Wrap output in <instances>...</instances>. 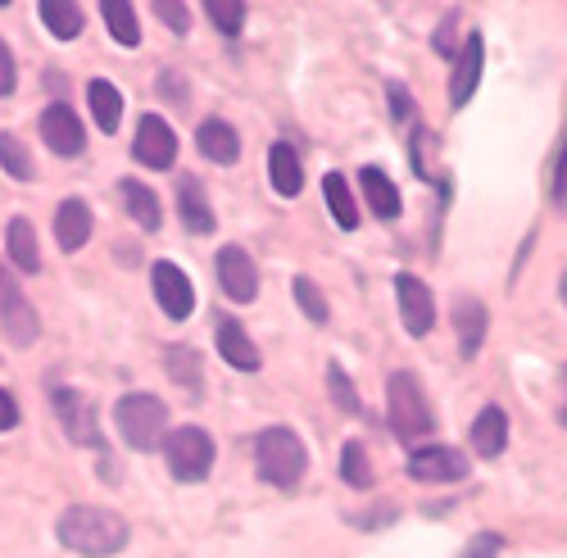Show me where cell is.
<instances>
[{
	"label": "cell",
	"mask_w": 567,
	"mask_h": 558,
	"mask_svg": "<svg viewBox=\"0 0 567 558\" xmlns=\"http://www.w3.org/2000/svg\"><path fill=\"white\" fill-rule=\"evenodd\" d=\"M60 545L82 554V558H110L127 545V523L110 508H96V504H73L60 514V527H55Z\"/></svg>",
	"instance_id": "obj_1"
},
{
	"label": "cell",
	"mask_w": 567,
	"mask_h": 558,
	"mask_svg": "<svg viewBox=\"0 0 567 558\" xmlns=\"http://www.w3.org/2000/svg\"><path fill=\"white\" fill-rule=\"evenodd\" d=\"M309 468V454H305V441L291 432V427H268L259 432L255 441V473L277 486V490H296L300 477Z\"/></svg>",
	"instance_id": "obj_2"
},
{
	"label": "cell",
	"mask_w": 567,
	"mask_h": 558,
	"mask_svg": "<svg viewBox=\"0 0 567 558\" xmlns=\"http://www.w3.org/2000/svg\"><path fill=\"white\" fill-rule=\"evenodd\" d=\"M386 404H391V432L400 441H422V436L436 432V413H432L427 391H422V382H417V372H409V368L391 372Z\"/></svg>",
	"instance_id": "obj_3"
},
{
	"label": "cell",
	"mask_w": 567,
	"mask_h": 558,
	"mask_svg": "<svg viewBox=\"0 0 567 558\" xmlns=\"http://www.w3.org/2000/svg\"><path fill=\"white\" fill-rule=\"evenodd\" d=\"M114 427H118V436H123L132 450L151 454V450L164 445V436H168V409H164L159 395L132 391V395H123V400L114 404Z\"/></svg>",
	"instance_id": "obj_4"
},
{
	"label": "cell",
	"mask_w": 567,
	"mask_h": 558,
	"mask_svg": "<svg viewBox=\"0 0 567 558\" xmlns=\"http://www.w3.org/2000/svg\"><path fill=\"white\" fill-rule=\"evenodd\" d=\"M164 463H168V473L177 482H186V486L205 482L209 468H214V441H209V432H200V427L168 432L164 436Z\"/></svg>",
	"instance_id": "obj_5"
},
{
	"label": "cell",
	"mask_w": 567,
	"mask_h": 558,
	"mask_svg": "<svg viewBox=\"0 0 567 558\" xmlns=\"http://www.w3.org/2000/svg\"><path fill=\"white\" fill-rule=\"evenodd\" d=\"M0 328H6V337L14 345H32L41 322H37V309L28 304V296L19 291L14 272H6V264H0Z\"/></svg>",
	"instance_id": "obj_6"
},
{
	"label": "cell",
	"mask_w": 567,
	"mask_h": 558,
	"mask_svg": "<svg viewBox=\"0 0 567 558\" xmlns=\"http://www.w3.org/2000/svg\"><path fill=\"white\" fill-rule=\"evenodd\" d=\"M214 272H218V287L227 300L236 304H250L259 296V272H255V259L241 250V246H223L218 259H214Z\"/></svg>",
	"instance_id": "obj_7"
},
{
	"label": "cell",
	"mask_w": 567,
	"mask_h": 558,
	"mask_svg": "<svg viewBox=\"0 0 567 558\" xmlns=\"http://www.w3.org/2000/svg\"><path fill=\"white\" fill-rule=\"evenodd\" d=\"M151 287H155L159 309H164L173 322H182V318L196 313V287H192V277H186L177 264L159 259V264L151 268Z\"/></svg>",
	"instance_id": "obj_8"
},
{
	"label": "cell",
	"mask_w": 567,
	"mask_h": 558,
	"mask_svg": "<svg viewBox=\"0 0 567 558\" xmlns=\"http://www.w3.org/2000/svg\"><path fill=\"white\" fill-rule=\"evenodd\" d=\"M467 454H458L454 445H417L409 454V477L413 482H463L467 477Z\"/></svg>",
	"instance_id": "obj_9"
},
{
	"label": "cell",
	"mask_w": 567,
	"mask_h": 558,
	"mask_svg": "<svg viewBox=\"0 0 567 558\" xmlns=\"http://www.w3.org/2000/svg\"><path fill=\"white\" fill-rule=\"evenodd\" d=\"M395 300H400V318H404L409 337H427L436 328V300H432V291H427L422 277L400 272L395 277Z\"/></svg>",
	"instance_id": "obj_10"
},
{
	"label": "cell",
	"mask_w": 567,
	"mask_h": 558,
	"mask_svg": "<svg viewBox=\"0 0 567 558\" xmlns=\"http://www.w3.org/2000/svg\"><path fill=\"white\" fill-rule=\"evenodd\" d=\"M37 127H41V142L51 146L55 155H82V151H86V127H82V118L73 114V105H64V101L45 105Z\"/></svg>",
	"instance_id": "obj_11"
},
{
	"label": "cell",
	"mask_w": 567,
	"mask_h": 558,
	"mask_svg": "<svg viewBox=\"0 0 567 558\" xmlns=\"http://www.w3.org/2000/svg\"><path fill=\"white\" fill-rule=\"evenodd\" d=\"M132 155L146 164V168H173V159H177V132L168 127V118H159V114H146L136 123V142H132Z\"/></svg>",
	"instance_id": "obj_12"
},
{
	"label": "cell",
	"mask_w": 567,
	"mask_h": 558,
	"mask_svg": "<svg viewBox=\"0 0 567 558\" xmlns=\"http://www.w3.org/2000/svg\"><path fill=\"white\" fill-rule=\"evenodd\" d=\"M482 64H486V41H482V32H467L458 55H454V73H450V105L454 110H463L472 101V91L482 82Z\"/></svg>",
	"instance_id": "obj_13"
},
{
	"label": "cell",
	"mask_w": 567,
	"mask_h": 558,
	"mask_svg": "<svg viewBox=\"0 0 567 558\" xmlns=\"http://www.w3.org/2000/svg\"><path fill=\"white\" fill-rule=\"evenodd\" d=\"M55 413H60V427L73 445H101V423L96 413H91V400L82 391H69L60 386L55 391Z\"/></svg>",
	"instance_id": "obj_14"
},
{
	"label": "cell",
	"mask_w": 567,
	"mask_h": 558,
	"mask_svg": "<svg viewBox=\"0 0 567 558\" xmlns=\"http://www.w3.org/2000/svg\"><path fill=\"white\" fill-rule=\"evenodd\" d=\"M177 214H182V227H186V231H196V237H209V231H214L209 196H205L200 177H192V173H182V177H177Z\"/></svg>",
	"instance_id": "obj_15"
},
{
	"label": "cell",
	"mask_w": 567,
	"mask_h": 558,
	"mask_svg": "<svg viewBox=\"0 0 567 558\" xmlns=\"http://www.w3.org/2000/svg\"><path fill=\"white\" fill-rule=\"evenodd\" d=\"M214 341H218V354L231 363V368H241V372H255L264 359L255 350V341L246 337V328L236 318H218L214 322Z\"/></svg>",
	"instance_id": "obj_16"
},
{
	"label": "cell",
	"mask_w": 567,
	"mask_h": 558,
	"mask_svg": "<svg viewBox=\"0 0 567 558\" xmlns=\"http://www.w3.org/2000/svg\"><path fill=\"white\" fill-rule=\"evenodd\" d=\"M472 450H477L482 458H499L504 445H508V413L499 404H486L477 417H472Z\"/></svg>",
	"instance_id": "obj_17"
},
{
	"label": "cell",
	"mask_w": 567,
	"mask_h": 558,
	"mask_svg": "<svg viewBox=\"0 0 567 558\" xmlns=\"http://www.w3.org/2000/svg\"><path fill=\"white\" fill-rule=\"evenodd\" d=\"M454 328H458V354L472 359L486 341V304L477 296H458L454 300Z\"/></svg>",
	"instance_id": "obj_18"
},
{
	"label": "cell",
	"mask_w": 567,
	"mask_h": 558,
	"mask_svg": "<svg viewBox=\"0 0 567 558\" xmlns=\"http://www.w3.org/2000/svg\"><path fill=\"white\" fill-rule=\"evenodd\" d=\"M55 241H60V250H69V255L91 241V209H86V200L69 196V200L55 209Z\"/></svg>",
	"instance_id": "obj_19"
},
{
	"label": "cell",
	"mask_w": 567,
	"mask_h": 558,
	"mask_svg": "<svg viewBox=\"0 0 567 558\" xmlns=\"http://www.w3.org/2000/svg\"><path fill=\"white\" fill-rule=\"evenodd\" d=\"M268 177H272V192L277 196H300V186H305V164H300V155H296V146L291 142H277L272 151H268Z\"/></svg>",
	"instance_id": "obj_20"
},
{
	"label": "cell",
	"mask_w": 567,
	"mask_h": 558,
	"mask_svg": "<svg viewBox=\"0 0 567 558\" xmlns=\"http://www.w3.org/2000/svg\"><path fill=\"white\" fill-rule=\"evenodd\" d=\"M196 146L214 164H236V155H241V136H236V127L223 123V118H205L196 127Z\"/></svg>",
	"instance_id": "obj_21"
},
{
	"label": "cell",
	"mask_w": 567,
	"mask_h": 558,
	"mask_svg": "<svg viewBox=\"0 0 567 558\" xmlns=\"http://www.w3.org/2000/svg\"><path fill=\"white\" fill-rule=\"evenodd\" d=\"M118 196H123V205H127V214H132V223H136V227L159 231V223H164V209H159V196L151 192L146 182L123 177V182H118Z\"/></svg>",
	"instance_id": "obj_22"
},
{
	"label": "cell",
	"mask_w": 567,
	"mask_h": 558,
	"mask_svg": "<svg viewBox=\"0 0 567 558\" xmlns=\"http://www.w3.org/2000/svg\"><path fill=\"white\" fill-rule=\"evenodd\" d=\"M359 182H363V200H368V209L377 214V218H400V186L377 168V164H368L363 173H359Z\"/></svg>",
	"instance_id": "obj_23"
},
{
	"label": "cell",
	"mask_w": 567,
	"mask_h": 558,
	"mask_svg": "<svg viewBox=\"0 0 567 558\" xmlns=\"http://www.w3.org/2000/svg\"><path fill=\"white\" fill-rule=\"evenodd\" d=\"M86 101H91V114H96V127H105L114 136L123 123V91L110 78H96L86 86Z\"/></svg>",
	"instance_id": "obj_24"
},
{
	"label": "cell",
	"mask_w": 567,
	"mask_h": 558,
	"mask_svg": "<svg viewBox=\"0 0 567 558\" xmlns=\"http://www.w3.org/2000/svg\"><path fill=\"white\" fill-rule=\"evenodd\" d=\"M6 250H10V259H14L23 272H41L37 231H32V223H28V218H10V227H6Z\"/></svg>",
	"instance_id": "obj_25"
},
{
	"label": "cell",
	"mask_w": 567,
	"mask_h": 558,
	"mask_svg": "<svg viewBox=\"0 0 567 558\" xmlns=\"http://www.w3.org/2000/svg\"><path fill=\"white\" fill-rule=\"evenodd\" d=\"M37 14L45 23V32L60 37V41H73L82 32V6H73V0H41Z\"/></svg>",
	"instance_id": "obj_26"
},
{
	"label": "cell",
	"mask_w": 567,
	"mask_h": 558,
	"mask_svg": "<svg viewBox=\"0 0 567 558\" xmlns=\"http://www.w3.org/2000/svg\"><path fill=\"white\" fill-rule=\"evenodd\" d=\"M322 200H327V209H332L337 227H346V231L359 227V205H354V196H350V186H346L341 173H327L322 177Z\"/></svg>",
	"instance_id": "obj_27"
},
{
	"label": "cell",
	"mask_w": 567,
	"mask_h": 558,
	"mask_svg": "<svg viewBox=\"0 0 567 558\" xmlns=\"http://www.w3.org/2000/svg\"><path fill=\"white\" fill-rule=\"evenodd\" d=\"M164 363H168V378H173L177 386H186L192 395H200V354H196L192 345H168Z\"/></svg>",
	"instance_id": "obj_28"
},
{
	"label": "cell",
	"mask_w": 567,
	"mask_h": 558,
	"mask_svg": "<svg viewBox=\"0 0 567 558\" xmlns=\"http://www.w3.org/2000/svg\"><path fill=\"white\" fill-rule=\"evenodd\" d=\"M101 14H105V28H110V37L118 45H136L141 41V23H136V10L127 6V0H105Z\"/></svg>",
	"instance_id": "obj_29"
},
{
	"label": "cell",
	"mask_w": 567,
	"mask_h": 558,
	"mask_svg": "<svg viewBox=\"0 0 567 558\" xmlns=\"http://www.w3.org/2000/svg\"><path fill=\"white\" fill-rule=\"evenodd\" d=\"M0 168H6L14 182H32V177H37L32 155H28V146L19 142L14 132H0Z\"/></svg>",
	"instance_id": "obj_30"
},
{
	"label": "cell",
	"mask_w": 567,
	"mask_h": 558,
	"mask_svg": "<svg viewBox=\"0 0 567 558\" xmlns=\"http://www.w3.org/2000/svg\"><path fill=\"white\" fill-rule=\"evenodd\" d=\"M341 477H346L354 490H368V486H372V463H368L363 441H346V450H341Z\"/></svg>",
	"instance_id": "obj_31"
},
{
	"label": "cell",
	"mask_w": 567,
	"mask_h": 558,
	"mask_svg": "<svg viewBox=\"0 0 567 558\" xmlns=\"http://www.w3.org/2000/svg\"><path fill=\"white\" fill-rule=\"evenodd\" d=\"M205 14L214 19V28H218L223 37H236V32L246 28V6H241V0H209Z\"/></svg>",
	"instance_id": "obj_32"
},
{
	"label": "cell",
	"mask_w": 567,
	"mask_h": 558,
	"mask_svg": "<svg viewBox=\"0 0 567 558\" xmlns=\"http://www.w3.org/2000/svg\"><path fill=\"white\" fill-rule=\"evenodd\" d=\"M327 386H332V400H337L346 413H363V400L354 395V386H350V378H346L341 363H327Z\"/></svg>",
	"instance_id": "obj_33"
},
{
	"label": "cell",
	"mask_w": 567,
	"mask_h": 558,
	"mask_svg": "<svg viewBox=\"0 0 567 558\" xmlns=\"http://www.w3.org/2000/svg\"><path fill=\"white\" fill-rule=\"evenodd\" d=\"M296 300H300V309H305L309 322H327V318H332V309H327V296L309 282V277H296Z\"/></svg>",
	"instance_id": "obj_34"
},
{
	"label": "cell",
	"mask_w": 567,
	"mask_h": 558,
	"mask_svg": "<svg viewBox=\"0 0 567 558\" xmlns=\"http://www.w3.org/2000/svg\"><path fill=\"white\" fill-rule=\"evenodd\" d=\"M409 159H413V173L422 177V182H432L436 173H432V132H413V142H409Z\"/></svg>",
	"instance_id": "obj_35"
},
{
	"label": "cell",
	"mask_w": 567,
	"mask_h": 558,
	"mask_svg": "<svg viewBox=\"0 0 567 558\" xmlns=\"http://www.w3.org/2000/svg\"><path fill=\"white\" fill-rule=\"evenodd\" d=\"M549 192H554V209L567 214V127H563V142L554 151V182H549Z\"/></svg>",
	"instance_id": "obj_36"
},
{
	"label": "cell",
	"mask_w": 567,
	"mask_h": 558,
	"mask_svg": "<svg viewBox=\"0 0 567 558\" xmlns=\"http://www.w3.org/2000/svg\"><path fill=\"white\" fill-rule=\"evenodd\" d=\"M159 19H164V28H173V32H186V28H192V10H186V6H173V0H155V6H151Z\"/></svg>",
	"instance_id": "obj_37"
},
{
	"label": "cell",
	"mask_w": 567,
	"mask_h": 558,
	"mask_svg": "<svg viewBox=\"0 0 567 558\" xmlns=\"http://www.w3.org/2000/svg\"><path fill=\"white\" fill-rule=\"evenodd\" d=\"M499 549H504V536H495V531H482V536L472 540V545H467L458 558H495Z\"/></svg>",
	"instance_id": "obj_38"
},
{
	"label": "cell",
	"mask_w": 567,
	"mask_h": 558,
	"mask_svg": "<svg viewBox=\"0 0 567 558\" xmlns=\"http://www.w3.org/2000/svg\"><path fill=\"white\" fill-rule=\"evenodd\" d=\"M14 82H19L14 55H10V45H6V41H0V96H14Z\"/></svg>",
	"instance_id": "obj_39"
},
{
	"label": "cell",
	"mask_w": 567,
	"mask_h": 558,
	"mask_svg": "<svg viewBox=\"0 0 567 558\" xmlns=\"http://www.w3.org/2000/svg\"><path fill=\"white\" fill-rule=\"evenodd\" d=\"M14 427H19V404L6 386H0V432H14Z\"/></svg>",
	"instance_id": "obj_40"
},
{
	"label": "cell",
	"mask_w": 567,
	"mask_h": 558,
	"mask_svg": "<svg viewBox=\"0 0 567 558\" xmlns=\"http://www.w3.org/2000/svg\"><path fill=\"white\" fill-rule=\"evenodd\" d=\"M409 114H413V101H409V91H404L400 82H391V118H395V123H404Z\"/></svg>",
	"instance_id": "obj_41"
},
{
	"label": "cell",
	"mask_w": 567,
	"mask_h": 558,
	"mask_svg": "<svg viewBox=\"0 0 567 558\" xmlns=\"http://www.w3.org/2000/svg\"><path fill=\"white\" fill-rule=\"evenodd\" d=\"M159 86H164V96H168V101H177V105L186 101V82H177L173 73H164V78H159Z\"/></svg>",
	"instance_id": "obj_42"
},
{
	"label": "cell",
	"mask_w": 567,
	"mask_h": 558,
	"mask_svg": "<svg viewBox=\"0 0 567 558\" xmlns=\"http://www.w3.org/2000/svg\"><path fill=\"white\" fill-rule=\"evenodd\" d=\"M454 28H458V14H450L445 28H441V37H436V51H441V55H450V37H454Z\"/></svg>",
	"instance_id": "obj_43"
},
{
	"label": "cell",
	"mask_w": 567,
	"mask_h": 558,
	"mask_svg": "<svg viewBox=\"0 0 567 558\" xmlns=\"http://www.w3.org/2000/svg\"><path fill=\"white\" fill-rule=\"evenodd\" d=\"M563 386H567V363H563ZM558 417H563V427H567V400H563V409H558Z\"/></svg>",
	"instance_id": "obj_44"
},
{
	"label": "cell",
	"mask_w": 567,
	"mask_h": 558,
	"mask_svg": "<svg viewBox=\"0 0 567 558\" xmlns=\"http://www.w3.org/2000/svg\"><path fill=\"white\" fill-rule=\"evenodd\" d=\"M558 291H563V304H567V272H563V287Z\"/></svg>",
	"instance_id": "obj_45"
}]
</instances>
